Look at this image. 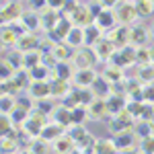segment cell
I'll list each match as a JSON object with an SVG mask.
<instances>
[{
    "label": "cell",
    "instance_id": "obj_1",
    "mask_svg": "<svg viewBox=\"0 0 154 154\" xmlns=\"http://www.w3.org/2000/svg\"><path fill=\"white\" fill-rule=\"evenodd\" d=\"M97 62H101V60H99V56H97L93 45L78 48L76 49V56L72 58V64H74L76 70H80V68H93V66H97Z\"/></svg>",
    "mask_w": 154,
    "mask_h": 154
},
{
    "label": "cell",
    "instance_id": "obj_2",
    "mask_svg": "<svg viewBox=\"0 0 154 154\" xmlns=\"http://www.w3.org/2000/svg\"><path fill=\"white\" fill-rule=\"evenodd\" d=\"M115 17H117V25H125V27L136 25V19H140L136 4L130 2V0H121L119 2L117 8H115Z\"/></svg>",
    "mask_w": 154,
    "mask_h": 154
},
{
    "label": "cell",
    "instance_id": "obj_3",
    "mask_svg": "<svg viewBox=\"0 0 154 154\" xmlns=\"http://www.w3.org/2000/svg\"><path fill=\"white\" fill-rule=\"evenodd\" d=\"M25 14L23 11V2L21 0H6L2 4V11H0V17H2V25H8L12 21H19Z\"/></svg>",
    "mask_w": 154,
    "mask_h": 154
},
{
    "label": "cell",
    "instance_id": "obj_4",
    "mask_svg": "<svg viewBox=\"0 0 154 154\" xmlns=\"http://www.w3.org/2000/svg\"><path fill=\"white\" fill-rule=\"evenodd\" d=\"M105 37L111 39L117 49H121V48H125V45H130V27H125V25H115L113 29H109L105 33Z\"/></svg>",
    "mask_w": 154,
    "mask_h": 154
},
{
    "label": "cell",
    "instance_id": "obj_5",
    "mask_svg": "<svg viewBox=\"0 0 154 154\" xmlns=\"http://www.w3.org/2000/svg\"><path fill=\"white\" fill-rule=\"evenodd\" d=\"M70 21L76 27H88V25H93L95 23V14L91 12V8H88V2H80L78 4V8L70 14Z\"/></svg>",
    "mask_w": 154,
    "mask_h": 154
},
{
    "label": "cell",
    "instance_id": "obj_6",
    "mask_svg": "<svg viewBox=\"0 0 154 154\" xmlns=\"http://www.w3.org/2000/svg\"><path fill=\"white\" fill-rule=\"evenodd\" d=\"M150 37H152L150 31L144 25H131L130 27V45H134V48H144Z\"/></svg>",
    "mask_w": 154,
    "mask_h": 154
},
{
    "label": "cell",
    "instance_id": "obj_7",
    "mask_svg": "<svg viewBox=\"0 0 154 154\" xmlns=\"http://www.w3.org/2000/svg\"><path fill=\"white\" fill-rule=\"evenodd\" d=\"M97 80V72L95 68H80L74 72L72 76V84L74 86H82V88H91V84Z\"/></svg>",
    "mask_w": 154,
    "mask_h": 154
},
{
    "label": "cell",
    "instance_id": "obj_8",
    "mask_svg": "<svg viewBox=\"0 0 154 154\" xmlns=\"http://www.w3.org/2000/svg\"><path fill=\"white\" fill-rule=\"evenodd\" d=\"M41 39L43 37H39L35 33V31H27L25 35L19 37V43H17V49H21V51H35V49H39V45H41Z\"/></svg>",
    "mask_w": 154,
    "mask_h": 154
},
{
    "label": "cell",
    "instance_id": "obj_9",
    "mask_svg": "<svg viewBox=\"0 0 154 154\" xmlns=\"http://www.w3.org/2000/svg\"><path fill=\"white\" fill-rule=\"evenodd\" d=\"M93 48H95V51H97V56H99L101 62H109V60L113 58V54L117 51L115 43H113L111 39H107V37H101Z\"/></svg>",
    "mask_w": 154,
    "mask_h": 154
},
{
    "label": "cell",
    "instance_id": "obj_10",
    "mask_svg": "<svg viewBox=\"0 0 154 154\" xmlns=\"http://www.w3.org/2000/svg\"><path fill=\"white\" fill-rule=\"evenodd\" d=\"M27 91L35 101L48 99V97H51V82L49 80H35V82H31L27 86Z\"/></svg>",
    "mask_w": 154,
    "mask_h": 154
},
{
    "label": "cell",
    "instance_id": "obj_11",
    "mask_svg": "<svg viewBox=\"0 0 154 154\" xmlns=\"http://www.w3.org/2000/svg\"><path fill=\"white\" fill-rule=\"evenodd\" d=\"M86 109H88L91 119H105V117L111 115V113H109V105H107V99H99V97H97Z\"/></svg>",
    "mask_w": 154,
    "mask_h": 154
},
{
    "label": "cell",
    "instance_id": "obj_12",
    "mask_svg": "<svg viewBox=\"0 0 154 154\" xmlns=\"http://www.w3.org/2000/svg\"><path fill=\"white\" fill-rule=\"evenodd\" d=\"M74 148H76V142L72 140L70 134H64L56 142H51V152L54 154H70Z\"/></svg>",
    "mask_w": 154,
    "mask_h": 154
},
{
    "label": "cell",
    "instance_id": "obj_13",
    "mask_svg": "<svg viewBox=\"0 0 154 154\" xmlns=\"http://www.w3.org/2000/svg\"><path fill=\"white\" fill-rule=\"evenodd\" d=\"M66 130H68V128L60 125V123H56V121H49L48 125L41 130V136H39V138H43V140H48V142L51 144V142H56L58 138H62V136L66 134Z\"/></svg>",
    "mask_w": 154,
    "mask_h": 154
},
{
    "label": "cell",
    "instance_id": "obj_14",
    "mask_svg": "<svg viewBox=\"0 0 154 154\" xmlns=\"http://www.w3.org/2000/svg\"><path fill=\"white\" fill-rule=\"evenodd\" d=\"M49 82H51V99H60V101H62L64 97L70 95V91H72L70 80H64V78H51Z\"/></svg>",
    "mask_w": 154,
    "mask_h": 154
},
{
    "label": "cell",
    "instance_id": "obj_15",
    "mask_svg": "<svg viewBox=\"0 0 154 154\" xmlns=\"http://www.w3.org/2000/svg\"><path fill=\"white\" fill-rule=\"evenodd\" d=\"M95 23L103 29V31H109V29H113L115 25H117V17H115V11H111V8H103V11L97 14Z\"/></svg>",
    "mask_w": 154,
    "mask_h": 154
},
{
    "label": "cell",
    "instance_id": "obj_16",
    "mask_svg": "<svg viewBox=\"0 0 154 154\" xmlns=\"http://www.w3.org/2000/svg\"><path fill=\"white\" fill-rule=\"evenodd\" d=\"M51 121H56V123L64 125V128H70L72 125V109L64 107L62 103L56 105V109L51 111Z\"/></svg>",
    "mask_w": 154,
    "mask_h": 154
},
{
    "label": "cell",
    "instance_id": "obj_17",
    "mask_svg": "<svg viewBox=\"0 0 154 154\" xmlns=\"http://www.w3.org/2000/svg\"><path fill=\"white\" fill-rule=\"evenodd\" d=\"M62 19V12L60 11H54V8H45V11H41V29L48 33V31H51L56 25H58V21Z\"/></svg>",
    "mask_w": 154,
    "mask_h": 154
},
{
    "label": "cell",
    "instance_id": "obj_18",
    "mask_svg": "<svg viewBox=\"0 0 154 154\" xmlns=\"http://www.w3.org/2000/svg\"><path fill=\"white\" fill-rule=\"evenodd\" d=\"M91 91L99 99H109L111 97V82L107 80L105 76H97V80L91 84Z\"/></svg>",
    "mask_w": 154,
    "mask_h": 154
},
{
    "label": "cell",
    "instance_id": "obj_19",
    "mask_svg": "<svg viewBox=\"0 0 154 154\" xmlns=\"http://www.w3.org/2000/svg\"><path fill=\"white\" fill-rule=\"evenodd\" d=\"M74 64L70 62H58V66L51 70V78H64V80H72V76H74Z\"/></svg>",
    "mask_w": 154,
    "mask_h": 154
},
{
    "label": "cell",
    "instance_id": "obj_20",
    "mask_svg": "<svg viewBox=\"0 0 154 154\" xmlns=\"http://www.w3.org/2000/svg\"><path fill=\"white\" fill-rule=\"evenodd\" d=\"M54 54H56V58L60 62H72V58L76 56V48H72L70 43H66V41H60V43H56Z\"/></svg>",
    "mask_w": 154,
    "mask_h": 154
},
{
    "label": "cell",
    "instance_id": "obj_21",
    "mask_svg": "<svg viewBox=\"0 0 154 154\" xmlns=\"http://www.w3.org/2000/svg\"><path fill=\"white\" fill-rule=\"evenodd\" d=\"M103 33H105V31H103V29H101L97 23L84 27V45H95L101 37H105Z\"/></svg>",
    "mask_w": 154,
    "mask_h": 154
},
{
    "label": "cell",
    "instance_id": "obj_22",
    "mask_svg": "<svg viewBox=\"0 0 154 154\" xmlns=\"http://www.w3.org/2000/svg\"><path fill=\"white\" fill-rule=\"evenodd\" d=\"M21 21L25 23L27 31H37V29H41V12H37V11H27L23 17H21Z\"/></svg>",
    "mask_w": 154,
    "mask_h": 154
},
{
    "label": "cell",
    "instance_id": "obj_23",
    "mask_svg": "<svg viewBox=\"0 0 154 154\" xmlns=\"http://www.w3.org/2000/svg\"><path fill=\"white\" fill-rule=\"evenodd\" d=\"M119 148L113 138H103V140H97L95 144V154H117Z\"/></svg>",
    "mask_w": 154,
    "mask_h": 154
},
{
    "label": "cell",
    "instance_id": "obj_24",
    "mask_svg": "<svg viewBox=\"0 0 154 154\" xmlns=\"http://www.w3.org/2000/svg\"><path fill=\"white\" fill-rule=\"evenodd\" d=\"M107 105H109V113H111V117H113V115H117L119 111H123V109L128 107V97L111 95L107 99Z\"/></svg>",
    "mask_w": 154,
    "mask_h": 154
},
{
    "label": "cell",
    "instance_id": "obj_25",
    "mask_svg": "<svg viewBox=\"0 0 154 154\" xmlns=\"http://www.w3.org/2000/svg\"><path fill=\"white\" fill-rule=\"evenodd\" d=\"M66 43H70L72 48H82L84 45V27H72L70 29V33L66 35Z\"/></svg>",
    "mask_w": 154,
    "mask_h": 154
},
{
    "label": "cell",
    "instance_id": "obj_26",
    "mask_svg": "<svg viewBox=\"0 0 154 154\" xmlns=\"http://www.w3.org/2000/svg\"><path fill=\"white\" fill-rule=\"evenodd\" d=\"M43 128H45V125H43V123H39V121H35V119L31 117V113H29V119H27L23 125H21V130H23L29 138H39Z\"/></svg>",
    "mask_w": 154,
    "mask_h": 154
},
{
    "label": "cell",
    "instance_id": "obj_27",
    "mask_svg": "<svg viewBox=\"0 0 154 154\" xmlns=\"http://www.w3.org/2000/svg\"><path fill=\"white\" fill-rule=\"evenodd\" d=\"M4 62H8L14 70H21L23 68V51L21 49H17V48H12V49H6V54H4Z\"/></svg>",
    "mask_w": 154,
    "mask_h": 154
},
{
    "label": "cell",
    "instance_id": "obj_28",
    "mask_svg": "<svg viewBox=\"0 0 154 154\" xmlns=\"http://www.w3.org/2000/svg\"><path fill=\"white\" fill-rule=\"evenodd\" d=\"M19 33H14L11 27H6V25H2V35H0V39H2V45L4 48H8V49H12V48H17V43H19Z\"/></svg>",
    "mask_w": 154,
    "mask_h": 154
},
{
    "label": "cell",
    "instance_id": "obj_29",
    "mask_svg": "<svg viewBox=\"0 0 154 154\" xmlns=\"http://www.w3.org/2000/svg\"><path fill=\"white\" fill-rule=\"evenodd\" d=\"M27 150H29V152H33V154H49L51 144H49L48 140H43V138H33Z\"/></svg>",
    "mask_w": 154,
    "mask_h": 154
},
{
    "label": "cell",
    "instance_id": "obj_30",
    "mask_svg": "<svg viewBox=\"0 0 154 154\" xmlns=\"http://www.w3.org/2000/svg\"><path fill=\"white\" fill-rule=\"evenodd\" d=\"M103 76H105L109 82H119V80H123V68H119L115 64H109V62H107L105 70H103Z\"/></svg>",
    "mask_w": 154,
    "mask_h": 154
},
{
    "label": "cell",
    "instance_id": "obj_31",
    "mask_svg": "<svg viewBox=\"0 0 154 154\" xmlns=\"http://www.w3.org/2000/svg\"><path fill=\"white\" fill-rule=\"evenodd\" d=\"M41 64V51L35 49V51H25L23 54V68L25 70H31Z\"/></svg>",
    "mask_w": 154,
    "mask_h": 154
},
{
    "label": "cell",
    "instance_id": "obj_32",
    "mask_svg": "<svg viewBox=\"0 0 154 154\" xmlns=\"http://www.w3.org/2000/svg\"><path fill=\"white\" fill-rule=\"evenodd\" d=\"M113 140H115V144H117L119 152H121V150H134V134H131V131L117 134Z\"/></svg>",
    "mask_w": 154,
    "mask_h": 154
},
{
    "label": "cell",
    "instance_id": "obj_33",
    "mask_svg": "<svg viewBox=\"0 0 154 154\" xmlns=\"http://www.w3.org/2000/svg\"><path fill=\"white\" fill-rule=\"evenodd\" d=\"M29 74H31V82H35V80H49L51 78V70H49L48 66H43V64L31 68Z\"/></svg>",
    "mask_w": 154,
    "mask_h": 154
},
{
    "label": "cell",
    "instance_id": "obj_34",
    "mask_svg": "<svg viewBox=\"0 0 154 154\" xmlns=\"http://www.w3.org/2000/svg\"><path fill=\"white\" fill-rule=\"evenodd\" d=\"M134 4H136V8H138L140 19H148L154 12V0H136Z\"/></svg>",
    "mask_w": 154,
    "mask_h": 154
},
{
    "label": "cell",
    "instance_id": "obj_35",
    "mask_svg": "<svg viewBox=\"0 0 154 154\" xmlns=\"http://www.w3.org/2000/svg\"><path fill=\"white\" fill-rule=\"evenodd\" d=\"M136 64L138 66H146L152 64V48H136Z\"/></svg>",
    "mask_w": 154,
    "mask_h": 154
},
{
    "label": "cell",
    "instance_id": "obj_36",
    "mask_svg": "<svg viewBox=\"0 0 154 154\" xmlns=\"http://www.w3.org/2000/svg\"><path fill=\"white\" fill-rule=\"evenodd\" d=\"M86 119H91V115H88V109L84 105H78L72 109V123H76V125H84V121Z\"/></svg>",
    "mask_w": 154,
    "mask_h": 154
},
{
    "label": "cell",
    "instance_id": "obj_37",
    "mask_svg": "<svg viewBox=\"0 0 154 154\" xmlns=\"http://www.w3.org/2000/svg\"><path fill=\"white\" fill-rule=\"evenodd\" d=\"M138 80L142 84L154 82V64H146V66H140L138 70Z\"/></svg>",
    "mask_w": 154,
    "mask_h": 154
},
{
    "label": "cell",
    "instance_id": "obj_38",
    "mask_svg": "<svg viewBox=\"0 0 154 154\" xmlns=\"http://www.w3.org/2000/svg\"><path fill=\"white\" fill-rule=\"evenodd\" d=\"M29 113H31V111H27V109H23V107H14V109H12L11 113H8V115H11L12 117V121H14V125H23L25 121H27V119H29Z\"/></svg>",
    "mask_w": 154,
    "mask_h": 154
},
{
    "label": "cell",
    "instance_id": "obj_39",
    "mask_svg": "<svg viewBox=\"0 0 154 154\" xmlns=\"http://www.w3.org/2000/svg\"><path fill=\"white\" fill-rule=\"evenodd\" d=\"M68 134L72 136V140H74L76 144H80V142L84 140V138L88 136V131H86V128H84V125H76V123H72L70 128H68Z\"/></svg>",
    "mask_w": 154,
    "mask_h": 154
},
{
    "label": "cell",
    "instance_id": "obj_40",
    "mask_svg": "<svg viewBox=\"0 0 154 154\" xmlns=\"http://www.w3.org/2000/svg\"><path fill=\"white\" fill-rule=\"evenodd\" d=\"M19 142L14 138H8V136H2V154H12V152H19Z\"/></svg>",
    "mask_w": 154,
    "mask_h": 154
},
{
    "label": "cell",
    "instance_id": "obj_41",
    "mask_svg": "<svg viewBox=\"0 0 154 154\" xmlns=\"http://www.w3.org/2000/svg\"><path fill=\"white\" fill-rule=\"evenodd\" d=\"M14 107H17V97L2 93V103H0V109H2V113H6V115H8V113H11Z\"/></svg>",
    "mask_w": 154,
    "mask_h": 154
},
{
    "label": "cell",
    "instance_id": "obj_42",
    "mask_svg": "<svg viewBox=\"0 0 154 154\" xmlns=\"http://www.w3.org/2000/svg\"><path fill=\"white\" fill-rule=\"evenodd\" d=\"M35 109H39V111H43V113H48L49 117H51V111L56 109V105H54V99H39V101H35Z\"/></svg>",
    "mask_w": 154,
    "mask_h": 154
},
{
    "label": "cell",
    "instance_id": "obj_43",
    "mask_svg": "<svg viewBox=\"0 0 154 154\" xmlns=\"http://www.w3.org/2000/svg\"><path fill=\"white\" fill-rule=\"evenodd\" d=\"M125 109L130 111L134 117H140V115H142V109H144V101H134V99H130Z\"/></svg>",
    "mask_w": 154,
    "mask_h": 154
},
{
    "label": "cell",
    "instance_id": "obj_44",
    "mask_svg": "<svg viewBox=\"0 0 154 154\" xmlns=\"http://www.w3.org/2000/svg\"><path fill=\"white\" fill-rule=\"evenodd\" d=\"M140 152L142 154H154V134L142 138V150Z\"/></svg>",
    "mask_w": 154,
    "mask_h": 154
},
{
    "label": "cell",
    "instance_id": "obj_45",
    "mask_svg": "<svg viewBox=\"0 0 154 154\" xmlns=\"http://www.w3.org/2000/svg\"><path fill=\"white\" fill-rule=\"evenodd\" d=\"M27 6H29V11H45L48 8V0H27Z\"/></svg>",
    "mask_w": 154,
    "mask_h": 154
},
{
    "label": "cell",
    "instance_id": "obj_46",
    "mask_svg": "<svg viewBox=\"0 0 154 154\" xmlns=\"http://www.w3.org/2000/svg\"><path fill=\"white\" fill-rule=\"evenodd\" d=\"M144 101H148V103H154V82L144 84Z\"/></svg>",
    "mask_w": 154,
    "mask_h": 154
},
{
    "label": "cell",
    "instance_id": "obj_47",
    "mask_svg": "<svg viewBox=\"0 0 154 154\" xmlns=\"http://www.w3.org/2000/svg\"><path fill=\"white\" fill-rule=\"evenodd\" d=\"M66 4V0H48V8H54V11H62Z\"/></svg>",
    "mask_w": 154,
    "mask_h": 154
},
{
    "label": "cell",
    "instance_id": "obj_48",
    "mask_svg": "<svg viewBox=\"0 0 154 154\" xmlns=\"http://www.w3.org/2000/svg\"><path fill=\"white\" fill-rule=\"evenodd\" d=\"M99 2H101V6H103V8H111V11H115L121 0H99Z\"/></svg>",
    "mask_w": 154,
    "mask_h": 154
},
{
    "label": "cell",
    "instance_id": "obj_49",
    "mask_svg": "<svg viewBox=\"0 0 154 154\" xmlns=\"http://www.w3.org/2000/svg\"><path fill=\"white\" fill-rule=\"evenodd\" d=\"M117 154H142V152H134V150H121V152H117Z\"/></svg>",
    "mask_w": 154,
    "mask_h": 154
},
{
    "label": "cell",
    "instance_id": "obj_50",
    "mask_svg": "<svg viewBox=\"0 0 154 154\" xmlns=\"http://www.w3.org/2000/svg\"><path fill=\"white\" fill-rule=\"evenodd\" d=\"M150 35H152V39H154V23H152V27H150Z\"/></svg>",
    "mask_w": 154,
    "mask_h": 154
},
{
    "label": "cell",
    "instance_id": "obj_51",
    "mask_svg": "<svg viewBox=\"0 0 154 154\" xmlns=\"http://www.w3.org/2000/svg\"><path fill=\"white\" fill-rule=\"evenodd\" d=\"M19 154H33V152H29V150H21Z\"/></svg>",
    "mask_w": 154,
    "mask_h": 154
},
{
    "label": "cell",
    "instance_id": "obj_52",
    "mask_svg": "<svg viewBox=\"0 0 154 154\" xmlns=\"http://www.w3.org/2000/svg\"><path fill=\"white\" fill-rule=\"evenodd\" d=\"M152 64H154V48H152Z\"/></svg>",
    "mask_w": 154,
    "mask_h": 154
},
{
    "label": "cell",
    "instance_id": "obj_53",
    "mask_svg": "<svg viewBox=\"0 0 154 154\" xmlns=\"http://www.w3.org/2000/svg\"><path fill=\"white\" fill-rule=\"evenodd\" d=\"M130 2H136V0H130Z\"/></svg>",
    "mask_w": 154,
    "mask_h": 154
},
{
    "label": "cell",
    "instance_id": "obj_54",
    "mask_svg": "<svg viewBox=\"0 0 154 154\" xmlns=\"http://www.w3.org/2000/svg\"><path fill=\"white\" fill-rule=\"evenodd\" d=\"M12 154H19V152H12Z\"/></svg>",
    "mask_w": 154,
    "mask_h": 154
},
{
    "label": "cell",
    "instance_id": "obj_55",
    "mask_svg": "<svg viewBox=\"0 0 154 154\" xmlns=\"http://www.w3.org/2000/svg\"><path fill=\"white\" fill-rule=\"evenodd\" d=\"M88 2H91V0H88Z\"/></svg>",
    "mask_w": 154,
    "mask_h": 154
}]
</instances>
